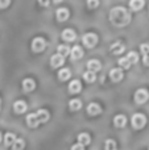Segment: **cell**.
Instances as JSON below:
<instances>
[{"label": "cell", "instance_id": "6da1fadb", "mask_svg": "<svg viewBox=\"0 0 149 150\" xmlns=\"http://www.w3.org/2000/svg\"><path fill=\"white\" fill-rule=\"evenodd\" d=\"M110 20L115 26H126L131 23V13L124 7H115L110 13Z\"/></svg>", "mask_w": 149, "mask_h": 150}, {"label": "cell", "instance_id": "7a4b0ae2", "mask_svg": "<svg viewBox=\"0 0 149 150\" xmlns=\"http://www.w3.org/2000/svg\"><path fill=\"white\" fill-rule=\"evenodd\" d=\"M147 124V117L143 113H136L132 117V125H133L135 129H141V128L145 127Z\"/></svg>", "mask_w": 149, "mask_h": 150}, {"label": "cell", "instance_id": "3957f363", "mask_svg": "<svg viewBox=\"0 0 149 150\" xmlns=\"http://www.w3.org/2000/svg\"><path fill=\"white\" fill-rule=\"evenodd\" d=\"M149 99V92L145 88H139V90L135 92V101L137 104H144L147 103Z\"/></svg>", "mask_w": 149, "mask_h": 150}, {"label": "cell", "instance_id": "277c9868", "mask_svg": "<svg viewBox=\"0 0 149 150\" xmlns=\"http://www.w3.org/2000/svg\"><path fill=\"white\" fill-rule=\"evenodd\" d=\"M46 47V41H45L42 37H36V38L32 41V50L34 53H40Z\"/></svg>", "mask_w": 149, "mask_h": 150}, {"label": "cell", "instance_id": "5b68a950", "mask_svg": "<svg viewBox=\"0 0 149 150\" xmlns=\"http://www.w3.org/2000/svg\"><path fill=\"white\" fill-rule=\"evenodd\" d=\"M82 41H83L84 46L90 49V47H94L95 45H96L98 36H96V34H94V33H87V34H84V36H83Z\"/></svg>", "mask_w": 149, "mask_h": 150}, {"label": "cell", "instance_id": "8992f818", "mask_svg": "<svg viewBox=\"0 0 149 150\" xmlns=\"http://www.w3.org/2000/svg\"><path fill=\"white\" fill-rule=\"evenodd\" d=\"M65 63V58L62 57V55H60L57 53V54H54L52 58H50V65H52V67L57 69V67H61V66Z\"/></svg>", "mask_w": 149, "mask_h": 150}, {"label": "cell", "instance_id": "52a82bcc", "mask_svg": "<svg viewBox=\"0 0 149 150\" xmlns=\"http://www.w3.org/2000/svg\"><path fill=\"white\" fill-rule=\"evenodd\" d=\"M26 109H28V105H26V103L24 100H17L13 104V111L16 113H24Z\"/></svg>", "mask_w": 149, "mask_h": 150}, {"label": "cell", "instance_id": "ba28073f", "mask_svg": "<svg viewBox=\"0 0 149 150\" xmlns=\"http://www.w3.org/2000/svg\"><path fill=\"white\" fill-rule=\"evenodd\" d=\"M100 112H102V108H100V105L96 103H90L89 107H87V113H89L90 116H96Z\"/></svg>", "mask_w": 149, "mask_h": 150}, {"label": "cell", "instance_id": "9c48e42d", "mask_svg": "<svg viewBox=\"0 0 149 150\" xmlns=\"http://www.w3.org/2000/svg\"><path fill=\"white\" fill-rule=\"evenodd\" d=\"M70 55H71V58L75 61L81 59V58L83 57V49H82L81 46H78V45H75V46L70 50Z\"/></svg>", "mask_w": 149, "mask_h": 150}, {"label": "cell", "instance_id": "30bf717a", "mask_svg": "<svg viewBox=\"0 0 149 150\" xmlns=\"http://www.w3.org/2000/svg\"><path fill=\"white\" fill-rule=\"evenodd\" d=\"M23 88L26 92H31V91H33L36 88V82L33 79H31V78H26V79L23 80Z\"/></svg>", "mask_w": 149, "mask_h": 150}, {"label": "cell", "instance_id": "8fae6325", "mask_svg": "<svg viewBox=\"0 0 149 150\" xmlns=\"http://www.w3.org/2000/svg\"><path fill=\"white\" fill-rule=\"evenodd\" d=\"M62 40L66 42H71L75 40V32L73 29H65L62 32Z\"/></svg>", "mask_w": 149, "mask_h": 150}, {"label": "cell", "instance_id": "7c38bea8", "mask_svg": "<svg viewBox=\"0 0 149 150\" xmlns=\"http://www.w3.org/2000/svg\"><path fill=\"white\" fill-rule=\"evenodd\" d=\"M36 116H37L38 122H46L48 120H49L50 115H49V112H48L46 109H38V111L36 112Z\"/></svg>", "mask_w": 149, "mask_h": 150}, {"label": "cell", "instance_id": "4fadbf2b", "mask_svg": "<svg viewBox=\"0 0 149 150\" xmlns=\"http://www.w3.org/2000/svg\"><path fill=\"white\" fill-rule=\"evenodd\" d=\"M55 16H57V20L58 21H65V20H67V18H69L70 13H69L67 8H60V9H57Z\"/></svg>", "mask_w": 149, "mask_h": 150}, {"label": "cell", "instance_id": "5bb4252c", "mask_svg": "<svg viewBox=\"0 0 149 150\" xmlns=\"http://www.w3.org/2000/svg\"><path fill=\"white\" fill-rule=\"evenodd\" d=\"M110 76L114 82H120V80L123 79L124 74H123V71H121V69H112L110 73Z\"/></svg>", "mask_w": 149, "mask_h": 150}, {"label": "cell", "instance_id": "9a60e30c", "mask_svg": "<svg viewBox=\"0 0 149 150\" xmlns=\"http://www.w3.org/2000/svg\"><path fill=\"white\" fill-rule=\"evenodd\" d=\"M87 69L91 73H95V71H99L102 69V65H100V62L98 59H91L87 62Z\"/></svg>", "mask_w": 149, "mask_h": 150}, {"label": "cell", "instance_id": "2e32d148", "mask_svg": "<svg viewBox=\"0 0 149 150\" xmlns=\"http://www.w3.org/2000/svg\"><path fill=\"white\" fill-rule=\"evenodd\" d=\"M81 90H82V84H81V82H79L78 79L71 80L70 84H69V91H70L71 93H78Z\"/></svg>", "mask_w": 149, "mask_h": 150}, {"label": "cell", "instance_id": "e0dca14e", "mask_svg": "<svg viewBox=\"0 0 149 150\" xmlns=\"http://www.w3.org/2000/svg\"><path fill=\"white\" fill-rule=\"evenodd\" d=\"M114 124L118 128H124L127 124V117L124 115H116L115 119H114Z\"/></svg>", "mask_w": 149, "mask_h": 150}, {"label": "cell", "instance_id": "ac0fdd59", "mask_svg": "<svg viewBox=\"0 0 149 150\" xmlns=\"http://www.w3.org/2000/svg\"><path fill=\"white\" fill-rule=\"evenodd\" d=\"M26 124H28L29 128H36L37 125L40 124L38 120H37L36 113H29L28 116H26Z\"/></svg>", "mask_w": 149, "mask_h": 150}, {"label": "cell", "instance_id": "d6986e66", "mask_svg": "<svg viewBox=\"0 0 149 150\" xmlns=\"http://www.w3.org/2000/svg\"><path fill=\"white\" fill-rule=\"evenodd\" d=\"M91 142V137H90L89 133H81V134H78V144H81V145H89V144Z\"/></svg>", "mask_w": 149, "mask_h": 150}, {"label": "cell", "instance_id": "ffe728a7", "mask_svg": "<svg viewBox=\"0 0 149 150\" xmlns=\"http://www.w3.org/2000/svg\"><path fill=\"white\" fill-rule=\"evenodd\" d=\"M69 107H70L71 111H78V109L82 108V101L79 99H71L69 101Z\"/></svg>", "mask_w": 149, "mask_h": 150}, {"label": "cell", "instance_id": "44dd1931", "mask_svg": "<svg viewBox=\"0 0 149 150\" xmlns=\"http://www.w3.org/2000/svg\"><path fill=\"white\" fill-rule=\"evenodd\" d=\"M15 141H16V136L13 134V133H5V136H4L5 146H12Z\"/></svg>", "mask_w": 149, "mask_h": 150}, {"label": "cell", "instance_id": "7402d4cb", "mask_svg": "<svg viewBox=\"0 0 149 150\" xmlns=\"http://www.w3.org/2000/svg\"><path fill=\"white\" fill-rule=\"evenodd\" d=\"M129 7H131L132 11H140L144 7V1H143V0H132V1L129 3Z\"/></svg>", "mask_w": 149, "mask_h": 150}, {"label": "cell", "instance_id": "603a6c76", "mask_svg": "<svg viewBox=\"0 0 149 150\" xmlns=\"http://www.w3.org/2000/svg\"><path fill=\"white\" fill-rule=\"evenodd\" d=\"M123 52H124V46L120 42L112 44V46H111V53H112V54H120V53H123Z\"/></svg>", "mask_w": 149, "mask_h": 150}, {"label": "cell", "instance_id": "cb8c5ba5", "mask_svg": "<svg viewBox=\"0 0 149 150\" xmlns=\"http://www.w3.org/2000/svg\"><path fill=\"white\" fill-rule=\"evenodd\" d=\"M71 76V71L69 69H61L60 73H58V78L60 80H67Z\"/></svg>", "mask_w": 149, "mask_h": 150}, {"label": "cell", "instance_id": "d4e9b609", "mask_svg": "<svg viewBox=\"0 0 149 150\" xmlns=\"http://www.w3.org/2000/svg\"><path fill=\"white\" fill-rule=\"evenodd\" d=\"M25 146V141L23 138H16V141L12 145V150H23Z\"/></svg>", "mask_w": 149, "mask_h": 150}, {"label": "cell", "instance_id": "484cf974", "mask_svg": "<svg viewBox=\"0 0 149 150\" xmlns=\"http://www.w3.org/2000/svg\"><path fill=\"white\" fill-rule=\"evenodd\" d=\"M58 54L65 58L66 55L70 54V47H69L67 45H60V46H58Z\"/></svg>", "mask_w": 149, "mask_h": 150}, {"label": "cell", "instance_id": "4316f807", "mask_svg": "<svg viewBox=\"0 0 149 150\" xmlns=\"http://www.w3.org/2000/svg\"><path fill=\"white\" fill-rule=\"evenodd\" d=\"M127 59H128V62L131 63V65H133V63H136L137 61H139V55H137L136 52H131L128 53V55H127Z\"/></svg>", "mask_w": 149, "mask_h": 150}, {"label": "cell", "instance_id": "83f0119b", "mask_svg": "<svg viewBox=\"0 0 149 150\" xmlns=\"http://www.w3.org/2000/svg\"><path fill=\"white\" fill-rule=\"evenodd\" d=\"M83 79L86 80V82H89V83H92V82H95L96 76H95V74L91 73V71H86V73L83 74Z\"/></svg>", "mask_w": 149, "mask_h": 150}, {"label": "cell", "instance_id": "f1b7e54d", "mask_svg": "<svg viewBox=\"0 0 149 150\" xmlns=\"http://www.w3.org/2000/svg\"><path fill=\"white\" fill-rule=\"evenodd\" d=\"M106 150H118V146H116V142L114 140H107L104 144Z\"/></svg>", "mask_w": 149, "mask_h": 150}, {"label": "cell", "instance_id": "f546056e", "mask_svg": "<svg viewBox=\"0 0 149 150\" xmlns=\"http://www.w3.org/2000/svg\"><path fill=\"white\" fill-rule=\"evenodd\" d=\"M118 63L120 65V67H123V69H129V67H131V63L128 62V59H127V58H120Z\"/></svg>", "mask_w": 149, "mask_h": 150}, {"label": "cell", "instance_id": "4dcf8cb0", "mask_svg": "<svg viewBox=\"0 0 149 150\" xmlns=\"http://www.w3.org/2000/svg\"><path fill=\"white\" fill-rule=\"evenodd\" d=\"M141 53H143V55H147L148 53H149V45H141Z\"/></svg>", "mask_w": 149, "mask_h": 150}, {"label": "cell", "instance_id": "1f68e13d", "mask_svg": "<svg viewBox=\"0 0 149 150\" xmlns=\"http://www.w3.org/2000/svg\"><path fill=\"white\" fill-rule=\"evenodd\" d=\"M98 5H99V1H96V0L95 1H87V7L89 8H95Z\"/></svg>", "mask_w": 149, "mask_h": 150}, {"label": "cell", "instance_id": "d6a6232c", "mask_svg": "<svg viewBox=\"0 0 149 150\" xmlns=\"http://www.w3.org/2000/svg\"><path fill=\"white\" fill-rule=\"evenodd\" d=\"M11 4L9 0H0V8H5Z\"/></svg>", "mask_w": 149, "mask_h": 150}, {"label": "cell", "instance_id": "836d02e7", "mask_svg": "<svg viewBox=\"0 0 149 150\" xmlns=\"http://www.w3.org/2000/svg\"><path fill=\"white\" fill-rule=\"evenodd\" d=\"M71 150H84V146L81 144H75V145L71 146Z\"/></svg>", "mask_w": 149, "mask_h": 150}, {"label": "cell", "instance_id": "e575fe53", "mask_svg": "<svg viewBox=\"0 0 149 150\" xmlns=\"http://www.w3.org/2000/svg\"><path fill=\"white\" fill-rule=\"evenodd\" d=\"M144 63H145L147 66H149V54L144 55Z\"/></svg>", "mask_w": 149, "mask_h": 150}, {"label": "cell", "instance_id": "d590c367", "mask_svg": "<svg viewBox=\"0 0 149 150\" xmlns=\"http://www.w3.org/2000/svg\"><path fill=\"white\" fill-rule=\"evenodd\" d=\"M40 4H41V5H48V4H49V1H40Z\"/></svg>", "mask_w": 149, "mask_h": 150}, {"label": "cell", "instance_id": "8d00e7d4", "mask_svg": "<svg viewBox=\"0 0 149 150\" xmlns=\"http://www.w3.org/2000/svg\"><path fill=\"white\" fill-rule=\"evenodd\" d=\"M1 138H3V137H1V133H0V141H1Z\"/></svg>", "mask_w": 149, "mask_h": 150}, {"label": "cell", "instance_id": "74e56055", "mask_svg": "<svg viewBox=\"0 0 149 150\" xmlns=\"http://www.w3.org/2000/svg\"><path fill=\"white\" fill-rule=\"evenodd\" d=\"M148 54H149V53H148Z\"/></svg>", "mask_w": 149, "mask_h": 150}]
</instances>
